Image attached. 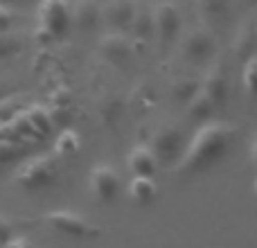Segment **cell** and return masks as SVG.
Masks as SVG:
<instances>
[{
    "label": "cell",
    "instance_id": "7",
    "mask_svg": "<svg viewBox=\"0 0 257 248\" xmlns=\"http://www.w3.org/2000/svg\"><path fill=\"white\" fill-rule=\"evenodd\" d=\"M156 160H176L181 156V131L174 127H163L149 145Z\"/></svg>",
    "mask_w": 257,
    "mask_h": 248
},
{
    "label": "cell",
    "instance_id": "3",
    "mask_svg": "<svg viewBox=\"0 0 257 248\" xmlns=\"http://www.w3.org/2000/svg\"><path fill=\"white\" fill-rule=\"evenodd\" d=\"M45 223L52 226L54 230L63 232L68 237H75V239H88V237L99 235V228L93 226L86 217L70 210H52V212L45 214Z\"/></svg>",
    "mask_w": 257,
    "mask_h": 248
},
{
    "label": "cell",
    "instance_id": "18",
    "mask_svg": "<svg viewBox=\"0 0 257 248\" xmlns=\"http://www.w3.org/2000/svg\"><path fill=\"white\" fill-rule=\"evenodd\" d=\"M97 9H95V5L93 3H88V0H84V3L79 5V9H77V14H75V18H77V23H79L81 27H93L95 23H97Z\"/></svg>",
    "mask_w": 257,
    "mask_h": 248
},
{
    "label": "cell",
    "instance_id": "22",
    "mask_svg": "<svg viewBox=\"0 0 257 248\" xmlns=\"http://www.w3.org/2000/svg\"><path fill=\"white\" fill-rule=\"evenodd\" d=\"M9 241V226L5 221H0V244H7Z\"/></svg>",
    "mask_w": 257,
    "mask_h": 248
},
{
    "label": "cell",
    "instance_id": "19",
    "mask_svg": "<svg viewBox=\"0 0 257 248\" xmlns=\"http://www.w3.org/2000/svg\"><path fill=\"white\" fill-rule=\"evenodd\" d=\"M27 122H30V127L34 129V131H43V133H48L50 129H52V120H50V115L45 111H30L27 113Z\"/></svg>",
    "mask_w": 257,
    "mask_h": 248
},
{
    "label": "cell",
    "instance_id": "10",
    "mask_svg": "<svg viewBox=\"0 0 257 248\" xmlns=\"http://www.w3.org/2000/svg\"><path fill=\"white\" fill-rule=\"evenodd\" d=\"M126 165L133 172V176H154L156 167H158V160H156L154 151L149 149V145H138L128 151Z\"/></svg>",
    "mask_w": 257,
    "mask_h": 248
},
{
    "label": "cell",
    "instance_id": "2",
    "mask_svg": "<svg viewBox=\"0 0 257 248\" xmlns=\"http://www.w3.org/2000/svg\"><path fill=\"white\" fill-rule=\"evenodd\" d=\"M57 181V163L52 156H34L16 172V183L25 190H41Z\"/></svg>",
    "mask_w": 257,
    "mask_h": 248
},
{
    "label": "cell",
    "instance_id": "5",
    "mask_svg": "<svg viewBox=\"0 0 257 248\" xmlns=\"http://www.w3.org/2000/svg\"><path fill=\"white\" fill-rule=\"evenodd\" d=\"M88 185L99 203H113L117 196V190H120V176L108 165H97L88 174Z\"/></svg>",
    "mask_w": 257,
    "mask_h": 248
},
{
    "label": "cell",
    "instance_id": "12",
    "mask_svg": "<svg viewBox=\"0 0 257 248\" xmlns=\"http://www.w3.org/2000/svg\"><path fill=\"white\" fill-rule=\"evenodd\" d=\"M214 108H217V104H214L212 97L201 88H196L194 95L187 99V111H190V117H194V120H201V122L210 120Z\"/></svg>",
    "mask_w": 257,
    "mask_h": 248
},
{
    "label": "cell",
    "instance_id": "1",
    "mask_svg": "<svg viewBox=\"0 0 257 248\" xmlns=\"http://www.w3.org/2000/svg\"><path fill=\"white\" fill-rule=\"evenodd\" d=\"M237 142V127L221 120H205L192 136L190 145L176 158L174 172L178 176H194L208 172L210 167L223 160L232 145Z\"/></svg>",
    "mask_w": 257,
    "mask_h": 248
},
{
    "label": "cell",
    "instance_id": "8",
    "mask_svg": "<svg viewBox=\"0 0 257 248\" xmlns=\"http://www.w3.org/2000/svg\"><path fill=\"white\" fill-rule=\"evenodd\" d=\"M183 52L194 61H203V59L214 54V39L205 27H194L187 32L185 41H183Z\"/></svg>",
    "mask_w": 257,
    "mask_h": 248
},
{
    "label": "cell",
    "instance_id": "4",
    "mask_svg": "<svg viewBox=\"0 0 257 248\" xmlns=\"http://www.w3.org/2000/svg\"><path fill=\"white\" fill-rule=\"evenodd\" d=\"M39 23L48 36H61L70 25V3L68 0H41Z\"/></svg>",
    "mask_w": 257,
    "mask_h": 248
},
{
    "label": "cell",
    "instance_id": "16",
    "mask_svg": "<svg viewBox=\"0 0 257 248\" xmlns=\"http://www.w3.org/2000/svg\"><path fill=\"white\" fill-rule=\"evenodd\" d=\"M228 7H230L228 0H199V14L208 23L223 21L228 16Z\"/></svg>",
    "mask_w": 257,
    "mask_h": 248
},
{
    "label": "cell",
    "instance_id": "15",
    "mask_svg": "<svg viewBox=\"0 0 257 248\" xmlns=\"http://www.w3.org/2000/svg\"><path fill=\"white\" fill-rule=\"evenodd\" d=\"M255 39H257V30H255V21H246L244 25L237 32V41H235V52L241 57L248 59L250 54H255Z\"/></svg>",
    "mask_w": 257,
    "mask_h": 248
},
{
    "label": "cell",
    "instance_id": "20",
    "mask_svg": "<svg viewBox=\"0 0 257 248\" xmlns=\"http://www.w3.org/2000/svg\"><path fill=\"white\" fill-rule=\"evenodd\" d=\"M255 68H257V59L255 54H250L244 66V88L248 95H255Z\"/></svg>",
    "mask_w": 257,
    "mask_h": 248
},
{
    "label": "cell",
    "instance_id": "6",
    "mask_svg": "<svg viewBox=\"0 0 257 248\" xmlns=\"http://www.w3.org/2000/svg\"><path fill=\"white\" fill-rule=\"evenodd\" d=\"M151 25H154L156 34L160 41H172L181 30V14L174 3H160L154 9L151 16Z\"/></svg>",
    "mask_w": 257,
    "mask_h": 248
},
{
    "label": "cell",
    "instance_id": "24",
    "mask_svg": "<svg viewBox=\"0 0 257 248\" xmlns=\"http://www.w3.org/2000/svg\"><path fill=\"white\" fill-rule=\"evenodd\" d=\"M0 3H3V0H0Z\"/></svg>",
    "mask_w": 257,
    "mask_h": 248
},
{
    "label": "cell",
    "instance_id": "13",
    "mask_svg": "<svg viewBox=\"0 0 257 248\" xmlns=\"http://www.w3.org/2000/svg\"><path fill=\"white\" fill-rule=\"evenodd\" d=\"M108 21L115 23L120 30L133 25V18H136V7H133V0H111L108 3Z\"/></svg>",
    "mask_w": 257,
    "mask_h": 248
},
{
    "label": "cell",
    "instance_id": "14",
    "mask_svg": "<svg viewBox=\"0 0 257 248\" xmlns=\"http://www.w3.org/2000/svg\"><path fill=\"white\" fill-rule=\"evenodd\" d=\"M102 52L106 54L108 59H113V61L124 63L133 54V50H131V43H128L122 34H111L102 41Z\"/></svg>",
    "mask_w": 257,
    "mask_h": 248
},
{
    "label": "cell",
    "instance_id": "11",
    "mask_svg": "<svg viewBox=\"0 0 257 248\" xmlns=\"http://www.w3.org/2000/svg\"><path fill=\"white\" fill-rule=\"evenodd\" d=\"M158 194L154 176H133L128 183V196L136 201L138 205H149Z\"/></svg>",
    "mask_w": 257,
    "mask_h": 248
},
{
    "label": "cell",
    "instance_id": "23",
    "mask_svg": "<svg viewBox=\"0 0 257 248\" xmlns=\"http://www.w3.org/2000/svg\"><path fill=\"white\" fill-rule=\"evenodd\" d=\"M5 248H30V244H27L25 239H9L7 244H5Z\"/></svg>",
    "mask_w": 257,
    "mask_h": 248
},
{
    "label": "cell",
    "instance_id": "21",
    "mask_svg": "<svg viewBox=\"0 0 257 248\" xmlns=\"http://www.w3.org/2000/svg\"><path fill=\"white\" fill-rule=\"evenodd\" d=\"M12 21H14V14H12V9H7L5 5H0V32L3 30H7L9 25H12Z\"/></svg>",
    "mask_w": 257,
    "mask_h": 248
},
{
    "label": "cell",
    "instance_id": "9",
    "mask_svg": "<svg viewBox=\"0 0 257 248\" xmlns=\"http://www.w3.org/2000/svg\"><path fill=\"white\" fill-rule=\"evenodd\" d=\"M199 88L205 90V93L212 97V102L217 104V106L226 104V99H228V79H226V70H223L219 63H217V66H212V68H208V72L203 75V79H201Z\"/></svg>",
    "mask_w": 257,
    "mask_h": 248
},
{
    "label": "cell",
    "instance_id": "17",
    "mask_svg": "<svg viewBox=\"0 0 257 248\" xmlns=\"http://www.w3.org/2000/svg\"><path fill=\"white\" fill-rule=\"evenodd\" d=\"M79 149H81V138L72 129H63L57 136V140H54V151L59 156H75Z\"/></svg>",
    "mask_w": 257,
    "mask_h": 248
}]
</instances>
